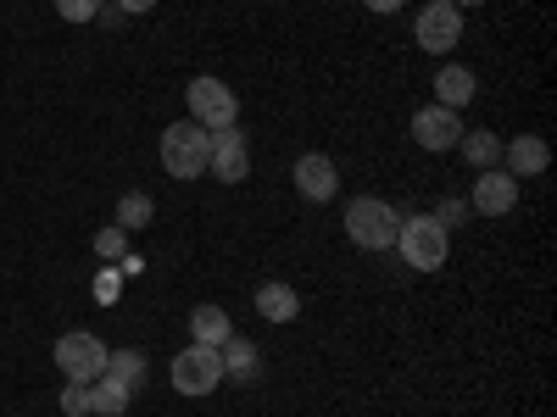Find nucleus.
I'll use <instances>...</instances> for the list:
<instances>
[{
    "label": "nucleus",
    "mask_w": 557,
    "mask_h": 417,
    "mask_svg": "<svg viewBox=\"0 0 557 417\" xmlns=\"http://www.w3.org/2000/svg\"><path fill=\"white\" fill-rule=\"evenodd\" d=\"M396 256H401L412 273H441L446 256H451V235H446L430 212L401 217V228H396Z\"/></svg>",
    "instance_id": "nucleus-1"
},
{
    "label": "nucleus",
    "mask_w": 557,
    "mask_h": 417,
    "mask_svg": "<svg viewBox=\"0 0 557 417\" xmlns=\"http://www.w3.org/2000/svg\"><path fill=\"white\" fill-rule=\"evenodd\" d=\"M396 228H401V212L380 195H357L346 201V240L357 251H391L396 245Z\"/></svg>",
    "instance_id": "nucleus-2"
},
{
    "label": "nucleus",
    "mask_w": 557,
    "mask_h": 417,
    "mask_svg": "<svg viewBox=\"0 0 557 417\" xmlns=\"http://www.w3.org/2000/svg\"><path fill=\"white\" fill-rule=\"evenodd\" d=\"M162 167L173 178H201L212 167V128H201L190 117L168 123V134H162Z\"/></svg>",
    "instance_id": "nucleus-3"
},
{
    "label": "nucleus",
    "mask_w": 557,
    "mask_h": 417,
    "mask_svg": "<svg viewBox=\"0 0 557 417\" xmlns=\"http://www.w3.org/2000/svg\"><path fill=\"white\" fill-rule=\"evenodd\" d=\"M168 379H173V390L178 395H190V401H201V395H212L218 384H223V356H218V345H184L178 356H173V367H168Z\"/></svg>",
    "instance_id": "nucleus-4"
},
{
    "label": "nucleus",
    "mask_w": 557,
    "mask_h": 417,
    "mask_svg": "<svg viewBox=\"0 0 557 417\" xmlns=\"http://www.w3.org/2000/svg\"><path fill=\"white\" fill-rule=\"evenodd\" d=\"M184 106H190V123H212V128H228L240 117V96L228 89L223 78H212V73H201V78H190V89H184Z\"/></svg>",
    "instance_id": "nucleus-5"
},
{
    "label": "nucleus",
    "mask_w": 557,
    "mask_h": 417,
    "mask_svg": "<svg viewBox=\"0 0 557 417\" xmlns=\"http://www.w3.org/2000/svg\"><path fill=\"white\" fill-rule=\"evenodd\" d=\"M51 356H57V367H62V379H67V384H96V379L107 374V345L89 334V329L62 334Z\"/></svg>",
    "instance_id": "nucleus-6"
},
{
    "label": "nucleus",
    "mask_w": 557,
    "mask_h": 417,
    "mask_svg": "<svg viewBox=\"0 0 557 417\" xmlns=\"http://www.w3.org/2000/svg\"><path fill=\"white\" fill-rule=\"evenodd\" d=\"M519 206V178L507 173V167H485L474 173V195H469V212L480 217H507Z\"/></svg>",
    "instance_id": "nucleus-7"
},
{
    "label": "nucleus",
    "mask_w": 557,
    "mask_h": 417,
    "mask_svg": "<svg viewBox=\"0 0 557 417\" xmlns=\"http://www.w3.org/2000/svg\"><path fill=\"white\" fill-rule=\"evenodd\" d=\"M412 139L424 151H457V139H462V117L451 112V106H441V101H430V106H418L412 112Z\"/></svg>",
    "instance_id": "nucleus-8"
},
{
    "label": "nucleus",
    "mask_w": 557,
    "mask_h": 417,
    "mask_svg": "<svg viewBox=\"0 0 557 417\" xmlns=\"http://www.w3.org/2000/svg\"><path fill=\"white\" fill-rule=\"evenodd\" d=\"M412 39L424 45L430 56L457 51V39H462V12H451V7H441V0H430V7L418 12V23H412Z\"/></svg>",
    "instance_id": "nucleus-9"
},
{
    "label": "nucleus",
    "mask_w": 557,
    "mask_h": 417,
    "mask_svg": "<svg viewBox=\"0 0 557 417\" xmlns=\"http://www.w3.org/2000/svg\"><path fill=\"white\" fill-rule=\"evenodd\" d=\"M218 184H240L251 173V151H246V134L228 123V128H212V167H207Z\"/></svg>",
    "instance_id": "nucleus-10"
},
{
    "label": "nucleus",
    "mask_w": 557,
    "mask_h": 417,
    "mask_svg": "<svg viewBox=\"0 0 557 417\" xmlns=\"http://www.w3.org/2000/svg\"><path fill=\"white\" fill-rule=\"evenodd\" d=\"M290 178H296V190H301V201H335V190H341V167L323 156V151H307V156H296V167H290Z\"/></svg>",
    "instance_id": "nucleus-11"
},
{
    "label": "nucleus",
    "mask_w": 557,
    "mask_h": 417,
    "mask_svg": "<svg viewBox=\"0 0 557 417\" xmlns=\"http://www.w3.org/2000/svg\"><path fill=\"white\" fill-rule=\"evenodd\" d=\"M502 167L513 178H541L552 167V146L541 134H519V139H507V146H502Z\"/></svg>",
    "instance_id": "nucleus-12"
},
{
    "label": "nucleus",
    "mask_w": 557,
    "mask_h": 417,
    "mask_svg": "<svg viewBox=\"0 0 557 417\" xmlns=\"http://www.w3.org/2000/svg\"><path fill=\"white\" fill-rule=\"evenodd\" d=\"M257 317H268V323H296L301 317V295L285 285V278H268V285H257Z\"/></svg>",
    "instance_id": "nucleus-13"
},
{
    "label": "nucleus",
    "mask_w": 557,
    "mask_h": 417,
    "mask_svg": "<svg viewBox=\"0 0 557 417\" xmlns=\"http://www.w3.org/2000/svg\"><path fill=\"white\" fill-rule=\"evenodd\" d=\"M474 96H480V78H474L469 67H457V62H451V67H441V73H435V101H441V106L462 112Z\"/></svg>",
    "instance_id": "nucleus-14"
},
{
    "label": "nucleus",
    "mask_w": 557,
    "mask_h": 417,
    "mask_svg": "<svg viewBox=\"0 0 557 417\" xmlns=\"http://www.w3.org/2000/svg\"><path fill=\"white\" fill-rule=\"evenodd\" d=\"M228 334H235V317H228L223 306L201 301V306L190 312V340H196V345H223Z\"/></svg>",
    "instance_id": "nucleus-15"
},
{
    "label": "nucleus",
    "mask_w": 557,
    "mask_h": 417,
    "mask_svg": "<svg viewBox=\"0 0 557 417\" xmlns=\"http://www.w3.org/2000/svg\"><path fill=\"white\" fill-rule=\"evenodd\" d=\"M218 356H223V379H257L262 374V356H257V345L251 340H240V334H228L223 345H218Z\"/></svg>",
    "instance_id": "nucleus-16"
},
{
    "label": "nucleus",
    "mask_w": 557,
    "mask_h": 417,
    "mask_svg": "<svg viewBox=\"0 0 557 417\" xmlns=\"http://www.w3.org/2000/svg\"><path fill=\"white\" fill-rule=\"evenodd\" d=\"M457 151H462V162H469L474 173H485V167H502V139H496L491 128H462Z\"/></svg>",
    "instance_id": "nucleus-17"
},
{
    "label": "nucleus",
    "mask_w": 557,
    "mask_h": 417,
    "mask_svg": "<svg viewBox=\"0 0 557 417\" xmlns=\"http://www.w3.org/2000/svg\"><path fill=\"white\" fill-rule=\"evenodd\" d=\"M128 401H134V390H128V384H117L112 374H101L96 384H89V417H123V412H128Z\"/></svg>",
    "instance_id": "nucleus-18"
},
{
    "label": "nucleus",
    "mask_w": 557,
    "mask_h": 417,
    "mask_svg": "<svg viewBox=\"0 0 557 417\" xmlns=\"http://www.w3.org/2000/svg\"><path fill=\"white\" fill-rule=\"evenodd\" d=\"M151 217H157V206H151L146 190H128V195L117 201V228H123V235H134V228H151Z\"/></svg>",
    "instance_id": "nucleus-19"
},
{
    "label": "nucleus",
    "mask_w": 557,
    "mask_h": 417,
    "mask_svg": "<svg viewBox=\"0 0 557 417\" xmlns=\"http://www.w3.org/2000/svg\"><path fill=\"white\" fill-rule=\"evenodd\" d=\"M107 374H112L117 384L139 390V384H146V374H151V367H146V356H139V351H107Z\"/></svg>",
    "instance_id": "nucleus-20"
},
{
    "label": "nucleus",
    "mask_w": 557,
    "mask_h": 417,
    "mask_svg": "<svg viewBox=\"0 0 557 417\" xmlns=\"http://www.w3.org/2000/svg\"><path fill=\"white\" fill-rule=\"evenodd\" d=\"M96 256H107V262H123V256H128V235H123L117 223L96 235Z\"/></svg>",
    "instance_id": "nucleus-21"
},
{
    "label": "nucleus",
    "mask_w": 557,
    "mask_h": 417,
    "mask_svg": "<svg viewBox=\"0 0 557 417\" xmlns=\"http://www.w3.org/2000/svg\"><path fill=\"white\" fill-rule=\"evenodd\" d=\"M57 17L62 23H96L101 17V0H57Z\"/></svg>",
    "instance_id": "nucleus-22"
},
{
    "label": "nucleus",
    "mask_w": 557,
    "mask_h": 417,
    "mask_svg": "<svg viewBox=\"0 0 557 417\" xmlns=\"http://www.w3.org/2000/svg\"><path fill=\"white\" fill-rule=\"evenodd\" d=\"M62 417H89V384H67L62 390Z\"/></svg>",
    "instance_id": "nucleus-23"
},
{
    "label": "nucleus",
    "mask_w": 557,
    "mask_h": 417,
    "mask_svg": "<svg viewBox=\"0 0 557 417\" xmlns=\"http://www.w3.org/2000/svg\"><path fill=\"white\" fill-rule=\"evenodd\" d=\"M435 223L446 228V235H451V228L457 223H469V201H441V212H435Z\"/></svg>",
    "instance_id": "nucleus-24"
},
{
    "label": "nucleus",
    "mask_w": 557,
    "mask_h": 417,
    "mask_svg": "<svg viewBox=\"0 0 557 417\" xmlns=\"http://www.w3.org/2000/svg\"><path fill=\"white\" fill-rule=\"evenodd\" d=\"M117 12L123 17H146V12H157V0H117Z\"/></svg>",
    "instance_id": "nucleus-25"
},
{
    "label": "nucleus",
    "mask_w": 557,
    "mask_h": 417,
    "mask_svg": "<svg viewBox=\"0 0 557 417\" xmlns=\"http://www.w3.org/2000/svg\"><path fill=\"white\" fill-rule=\"evenodd\" d=\"M362 7H368V12H401L407 0H362Z\"/></svg>",
    "instance_id": "nucleus-26"
},
{
    "label": "nucleus",
    "mask_w": 557,
    "mask_h": 417,
    "mask_svg": "<svg viewBox=\"0 0 557 417\" xmlns=\"http://www.w3.org/2000/svg\"><path fill=\"white\" fill-rule=\"evenodd\" d=\"M441 7H451V12H462V7H485V0H441Z\"/></svg>",
    "instance_id": "nucleus-27"
}]
</instances>
